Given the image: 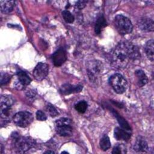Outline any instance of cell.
Wrapping results in <instances>:
<instances>
[{"instance_id":"obj_1","label":"cell","mask_w":154,"mask_h":154,"mask_svg":"<svg viewBox=\"0 0 154 154\" xmlns=\"http://www.w3.org/2000/svg\"><path fill=\"white\" fill-rule=\"evenodd\" d=\"M140 58V52L136 46L129 42H122L112 52L111 63L116 69H121L126 67L130 60H135Z\"/></svg>"},{"instance_id":"obj_2","label":"cell","mask_w":154,"mask_h":154,"mask_svg":"<svg viewBox=\"0 0 154 154\" xmlns=\"http://www.w3.org/2000/svg\"><path fill=\"white\" fill-rule=\"evenodd\" d=\"M114 26L117 31L120 34H126L131 33L133 29V26L131 21L127 17L122 15H117L114 20Z\"/></svg>"},{"instance_id":"obj_3","label":"cell","mask_w":154,"mask_h":154,"mask_svg":"<svg viewBox=\"0 0 154 154\" xmlns=\"http://www.w3.org/2000/svg\"><path fill=\"white\" fill-rule=\"evenodd\" d=\"M14 99L11 96H2L0 102V114L2 119L8 120L11 112V106Z\"/></svg>"},{"instance_id":"obj_4","label":"cell","mask_w":154,"mask_h":154,"mask_svg":"<svg viewBox=\"0 0 154 154\" xmlns=\"http://www.w3.org/2000/svg\"><path fill=\"white\" fill-rule=\"evenodd\" d=\"M109 82L113 90L118 94L123 93L127 87L126 80L120 73H115L111 76Z\"/></svg>"},{"instance_id":"obj_5","label":"cell","mask_w":154,"mask_h":154,"mask_svg":"<svg viewBox=\"0 0 154 154\" xmlns=\"http://www.w3.org/2000/svg\"><path fill=\"white\" fill-rule=\"evenodd\" d=\"M13 140L14 141V146L19 153L25 152L35 145V141L29 137H19V135H15L13 137Z\"/></svg>"},{"instance_id":"obj_6","label":"cell","mask_w":154,"mask_h":154,"mask_svg":"<svg viewBox=\"0 0 154 154\" xmlns=\"http://www.w3.org/2000/svg\"><path fill=\"white\" fill-rule=\"evenodd\" d=\"M32 114L28 111H20L16 113L13 117L14 123L18 126L25 128L33 121Z\"/></svg>"},{"instance_id":"obj_7","label":"cell","mask_w":154,"mask_h":154,"mask_svg":"<svg viewBox=\"0 0 154 154\" xmlns=\"http://www.w3.org/2000/svg\"><path fill=\"white\" fill-rule=\"evenodd\" d=\"M55 125L56 131L60 135L66 137L72 134V127L71 126V122L69 119L61 118L55 122Z\"/></svg>"},{"instance_id":"obj_8","label":"cell","mask_w":154,"mask_h":154,"mask_svg":"<svg viewBox=\"0 0 154 154\" xmlns=\"http://www.w3.org/2000/svg\"><path fill=\"white\" fill-rule=\"evenodd\" d=\"M49 72V66L46 63H38L33 70V76L37 81H42L45 78Z\"/></svg>"},{"instance_id":"obj_9","label":"cell","mask_w":154,"mask_h":154,"mask_svg":"<svg viewBox=\"0 0 154 154\" xmlns=\"http://www.w3.org/2000/svg\"><path fill=\"white\" fill-rule=\"evenodd\" d=\"M51 58L52 62L55 66H60L67 60L66 52L64 48H60L52 54Z\"/></svg>"},{"instance_id":"obj_10","label":"cell","mask_w":154,"mask_h":154,"mask_svg":"<svg viewBox=\"0 0 154 154\" xmlns=\"http://www.w3.org/2000/svg\"><path fill=\"white\" fill-rule=\"evenodd\" d=\"M102 64L97 61H92L88 67V74L90 80H93L102 71Z\"/></svg>"},{"instance_id":"obj_11","label":"cell","mask_w":154,"mask_h":154,"mask_svg":"<svg viewBox=\"0 0 154 154\" xmlns=\"http://www.w3.org/2000/svg\"><path fill=\"white\" fill-rule=\"evenodd\" d=\"M133 149L137 152H147L149 147L145 139L141 136H138L134 143Z\"/></svg>"},{"instance_id":"obj_12","label":"cell","mask_w":154,"mask_h":154,"mask_svg":"<svg viewBox=\"0 0 154 154\" xmlns=\"http://www.w3.org/2000/svg\"><path fill=\"white\" fill-rule=\"evenodd\" d=\"M82 86L80 85H73L70 84H65L61 87L60 91L63 94H69L71 93H79L82 90Z\"/></svg>"},{"instance_id":"obj_13","label":"cell","mask_w":154,"mask_h":154,"mask_svg":"<svg viewBox=\"0 0 154 154\" xmlns=\"http://www.w3.org/2000/svg\"><path fill=\"white\" fill-rule=\"evenodd\" d=\"M138 26L140 28L144 31H153V21L149 17L141 18L138 21Z\"/></svg>"},{"instance_id":"obj_14","label":"cell","mask_w":154,"mask_h":154,"mask_svg":"<svg viewBox=\"0 0 154 154\" xmlns=\"http://www.w3.org/2000/svg\"><path fill=\"white\" fill-rule=\"evenodd\" d=\"M114 137L117 140L128 141L131 138V134L123 128L116 127L114 129Z\"/></svg>"},{"instance_id":"obj_15","label":"cell","mask_w":154,"mask_h":154,"mask_svg":"<svg viewBox=\"0 0 154 154\" xmlns=\"http://www.w3.org/2000/svg\"><path fill=\"white\" fill-rule=\"evenodd\" d=\"M15 2L14 1H1V11L3 13H9L14 8Z\"/></svg>"},{"instance_id":"obj_16","label":"cell","mask_w":154,"mask_h":154,"mask_svg":"<svg viewBox=\"0 0 154 154\" xmlns=\"http://www.w3.org/2000/svg\"><path fill=\"white\" fill-rule=\"evenodd\" d=\"M153 48H154V42L153 40L151 39L147 41L144 46V51L147 58L152 61H153Z\"/></svg>"},{"instance_id":"obj_17","label":"cell","mask_w":154,"mask_h":154,"mask_svg":"<svg viewBox=\"0 0 154 154\" xmlns=\"http://www.w3.org/2000/svg\"><path fill=\"white\" fill-rule=\"evenodd\" d=\"M17 82H19L23 87L30 84L31 79L29 76L23 71H18L17 72Z\"/></svg>"},{"instance_id":"obj_18","label":"cell","mask_w":154,"mask_h":154,"mask_svg":"<svg viewBox=\"0 0 154 154\" xmlns=\"http://www.w3.org/2000/svg\"><path fill=\"white\" fill-rule=\"evenodd\" d=\"M137 79V83L140 87H141L147 83L148 79L145 73L141 70H137L135 72Z\"/></svg>"},{"instance_id":"obj_19","label":"cell","mask_w":154,"mask_h":154,"mask_svg":"<svg viewBox=\"0 0 154 154\" xmlns=\"http://www.w3.org/2000/svg\"><path fill=\"white\" fill-rule=\"evenodd\" d=\"M106 24L107 23L105 17L102 15L100 16L96 21L95 27H94L95 32L97 34H100L102 30L106 26Z\"/></svg>"},{"instance_id":"obj_20","label":"cell","mask_w":154,"mask_h":154,"mask_svg":"<svg viewBox=\"0 0 154 154\" xmlns=\"http://www.w3.org/2000/svg\"><path fill=\"white\" fill-rule=\"evenodd\" d=\"M113 113L114 114V116L117 118V120L119 125L121 126L122 128H123V129H125L127 131H130L131 128H130L128 123L122 117H121L117 112L113 111Z\"/></svg>"},{"instance_id":"obj_21","label":"cell","mask_w":154,"mask_h":154,"mask_svg":"<svg viewBox=\"0 0 154 154\" xmlns=\"http://www.w3.org/2000/svg\"><path fill=\"white\" fill-rule=\"evenodd\" d=\"M100 147L101 149L103 151L107 150L111 147V142L109 138L107 135H104L100 140Z\"/></svg>"},{"instance_id":"obj_22","label":"cell","mask_w":154,"mask_h":154,"mask_svg":"<svg viewBox=\"0 0 154 154\" xmlns=\"http://www.w3.org/2000/svg\"><path fill=\"white\" fill-rule=\"evenodd\" d=\"M87 103L84 100H81L75 105V108L79 113H84L87 109Z\"/></svg>"},{"instance_id":"obj_23","label":"cell","mask_w":154,"mask_h":154,"mask_svg":"<svg viewBox=\"0 0 154 154\" xmlns=\"http://www.w3.org/2000/svg\"><path fill=\"white\" fill-rule=\"evenodd\" d=\"M62 16L63 17L64 20L67 22L69 23H72L75 20L74 16L69 11V10H63L62 11Z\"/></svg>"},{"instance_id":"obj_24","label":"cell","mask_w":154,"mask_h":154,"mask_svg":"<svg viewBox=\"0 0 154 154\" xmlns=\"http://www.w3.org/2000/svg\"><path fill=\"white\" fill-rule=\"evenodd\" d=\"M11 79V75L6 73H1V84H7Z\"/></svg>"},{"instance_id":"obj_25","label":"cell","mask_w":154,"mask_h":154,"mask_svg":"<svg viewBox=\"0 0 154 154\" xmlns=\"http://www.w3.org/2000/svg\"><path fill=\"white\" fill-rule=\"evenodd\" d=\"M47 109H48V111L49 112L50 116L51 117H56L58 115V112L57 111V110L56 109V108L52 105L51 104H49L47 106Z\"/></svg>"},{"instance_id":"obj_26","label":"cell","mask_w":154,"mask_h":154,"mask_svg":"<svg viewBox=\"0 0 154 154\" xmlns=\"http://www.w3.org/2000/svg\"><path fill=\"white\" fill-rule=\"evenodd\" d=\"M36 118L38 120L40 121H45L47 119L45 114L41 110H38L36 112Z\"/></svg>"},{"instance_id":"obj_27","label":"cell","mask_w":154,"mask_h":154,"mask_svg":"<svg viewBox=\"0 0 154 154\" xmlns=\"http://www.w3.org/2000/svg\"><path fill=\"white\" fill-rule=\"evenodd\" d=\"M112 153L115 154H120L122 153V147L120 145H116L112 149Z\"/></svg>"},{"instance_id":"obj_28","label":"cell","mask_w":154,"mask_h":154,"mask_svg":"<svg viewBox=\"0 0 154 154\" xmlns=\"http://www.w3.org/2000/svg\"><path fill=\"white\" fill-rule=\"evenodd\" d=\"M85 3L86 2L85 1H78L76 4V7L79 8V9H82L83 8L85 5Z\"/></svg>"},{"instance_id":"obj_29","label":"cell","mask_w":154,"mask_h":154,"mask_svg":"<svg viewBox=\"0 0 154 154\" xmlns=\"http://www.w3.org/2000/svg\"><path fill=\"white\" fill-rule=\"evenodd\" d=\"M45 153H54V152L53 151H50V150H48V151H46L45 152Z\"/></svg>"},{"instance_id":"obj_30","label":"cell","mask_w":154,"mask_h":154,"mask_svg":"<svg viewBox=\"0 0 154 154\" xmlns=\"http://www.w3.org/2000/svg\"><path fill=\"white\" fill-rule=\"evenodd\" d=\"M68 153L67 152H62V153Z\"/></svg>"}]
</instances>
